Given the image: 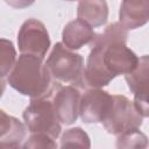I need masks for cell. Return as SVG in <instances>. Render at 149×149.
Segmentation results:
<instances>
[{"label":"cell","instance_id":"1","mask_svg":"<svg viewBox=\"0 0 149 149\" xmlns=\"http://www.w3.org/2000/svg\"><path fill=\"white\" fill-rule=\"evenodd\" d=\"M43 59L34 55L21 54L7 77L9 86L30 99L52 94L61 83L54 80Z\"/></svg>","mask_w":149,"mask_h":149},{"label":"cell","instance_id":"2","mask_svg":"<svg viewBox=\"0 0 149 149\" xmlns=\"http://www.w3.org/2000/svg\"><path fill=\"white\" fill-rule=\"evenodd\" d=\"M45 64L54 80L83 88L85 66L84 57L80 54L57 42L52 47Z\"/></svg>","mask_w":149,"mask_h":149},{"label":"cell","instance_id":"3","mask_svg":"<svg viewBox=\"0 0 149 149\" xmlns=\"http://www.w3.org/2000/svg\"><path fill=\"white\" fill-rule=\"evenodd\" d=\"M22 116L29 133H45L55 139L61 135L62 122L55 111L52 94L30 99Z\"/></svg>","mask_w":149,"mask_h":149},{"label":"cell","instance_id":"4","mask_svg":"<svg viewBox=\"0 0 149 149\" xmlns=\"http://www.w3.org/2000/svg\"><path fill=\"white\" fill-rule=\"evenodd\" d=\"M92 48L98 50L101 62L114 78L120 74H128L137 66L140 57L127 47V42L114 41L90 44V49Z\"/></svg>","mask_w":149,"mask_h":149},{"label":"cell","instance_id":"5","mask_svg":"<svg viewBox=\"0 0 149 149\" xmlns=\"http://www.w3.org/2000/svg\"><path fill=\"white\" fill-rule=\"evenodd\" d=\"M142 123L143 116L137 111L134 101H130L126 95L114 94L112 108L102 121L106 132L118 136L127 130L140 128Z\"/></svg>","mask_w":149,"mask_h":149},{"label":"cell","instance_id":"6","mask_svg":"<svg viewBox=\"0 0 149 149\" xmlns=\"http://www.w3.org/2000/svg\"><path fill=\"white\" fill-rule=\"evenodd\" d=\"M49 33L43 22L37 19L26 20L17 33V47L21 54L44 58L50 49Z\"/></svg>","mask_w":149,"mask_h":149},{"label":"cell","instance_id":"7","mask_svg":"<svg viewBox=\"0 0 149 149\" xmlns=\"http://www.w3.org/2000/svg\"><path fill=\"white\" fill-rule=\"evenodd\" d=\"M113 105V95L98 87L85 88L80 97L79 116L84 123H99L106 119Z\"/></svg>","mask_w":149,"mask_h":149},{"label":"cell","instance_id":"8","mask_svg":"<svg viewBox=\"0 0 149 149\" xmlns=\"http://www.w3.org/2000/svg\"><path fill=\"white\" fill-rule=\"evenodd\" d=\"M125 79L137 111L143 118H149V55L141 56L135 70L125 74Z\"/></svg>","mask_w":149,"mask_h":149},{"label":"cell","instance_id":"9","mask_svg":"<svg viewBox=\"0 0 149 149\" xmlns=\"http://www.w3.org/2000/svg\"><path fill=\"white\" fill-rule=\"evenodd\" d=\"M80 91L74 85L58 84L52 93V102L59 121L64 125H72L79 116Z\"/></svg>","mask_w":149,"mask_h":149},{"label":"cell","instance_id":"10","mask_svg":"<svg viewBox=\"0 0 149 149\" xmlns=\"http://www.w3.org/2000/svg\"><path fill=\"white\" fill-rule=\"evenodd\" d=\"M119 22L128 30L137 29L149 22V0H122Z\"/></svg>","mask_w":149,"mask_h":149},{"label":"cell","instance_id":"11","mask_svg":"<svg viewBox=\"0 0 149 149\" xmlns=\"http://www.w3.org/2000/svg\"><path fill=\"white\" fill-rule=\"evenodd\" d=\"M27 126L13 115L0 111V147L20 148L27 136Z\"/></svg>","mask_w":149,"mask_h":149},{"label":"cell","instance_id":"12","mask_svg":"<svg viewBox=\"0 0 149 149\" xmlns=\"http://www.w3.org/2000/svg\"><path fill=\"white\" fill-rule=\"evenodd\" d=\"M95 36L93 27L81 19L68 22L62 31V43L71 50H78L90 44Z\"/></svg>","mask_w":149,"mask_h":149},{"label":"cell","instance_id":"13","mask_svg":"<svg viewBox=\"0 0 149 149\" xmlns=\"http://www.w3.org/2000/svg\"><path fill=\"white\" fill-rule=\"evenodd\" d=\"M77 16L92 27H101L108 19V5L106 0H79Z\"/></svg>","mask_w":149,"mask_h":149},{"label":"cell","instance_id":"14","mask_svg":"<svg viewBox=\"0 0 149 149\" xmlns=\"http://www.w3.org/2000/svg\"><path fill=\"white\" fill-rule=\"evenodd\" d=\"M0 71H1V84L2 90L5 87V79L8 77L16 63V50L12 41L7 38H1L0 45Z\"/></svg>","mask_w":149,"mask_h":149},{"label":"cell","instance_id":"15","mask_svg":"<svg viewBox=\"0 0 149 149\" xmlns=\"http://www.w3.org/2000/svg\"><path fill=\"white\" fill-rule=\"evenodd\" d=\"M149 144L148 137L144 133L140 130V128L127 130L116 139V147L118 148H147Z\"/></svg>","mask_w":149,"mask_h":149},{"label":"cell","instance_id":"16","mask_svg":"<svg viewBox=\"0 0 149 149\" xmlns=\"http://www.w3.org/2000/svg\"><path fill=\"white\" fill-rule=\"evenodd\" d=\"M61 147H80L90 148L91 141L90 136L80 127H74L65 130L61 137Z\"/></svg>","mask_w":149,"mask_h":149},{"label":"cell","instance_id":"17","mask_svg":"<svg viewBox=\"0 0 149 149\" xmlns=\"http://www.w3.org/2000/svg\"><path fill=\"white\" fill-rule=\"evenodd\" d=\"M56 139L45 133H30L22 148H57Z\"/></svg>","mask_w":149,"mask_h":149},{"label":"cell","instance_id":"18","mask_svg":"<svg viewBox=\"0 0 149 149\" xmlns=\"http://www.w3.org/2000/svg\"><path fill=\"white\" fill-rule=\"evenodd\" d=\"M36 0H6V3L15 9H23L31 6Z\"/></svg>","mask_w":149,"mask_h":149},{"label":"cell","instance_id":"19","mask_svg":"<svg viewBox=\"0 0 149 149\" xmlns=\"http://www.w3.org/2000/svg\"><path fill=\"white\" fill-rule=\"evenodd\" d=\"M65 1H70L71 2V1H76V0H65Z\"/></svg>","mask_w":149,"mask_h":149}]
</instances>
